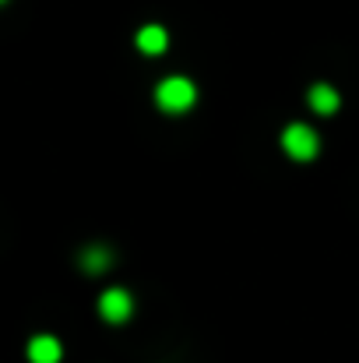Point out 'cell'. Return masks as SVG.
Returning a JSON list of instances; mask_svg holds the SVG:
<instances>
[{
  "mask_svg": "<svg viewBox=\"0 0 359 363\" xmlns=\"http://www.w3.org/2000/svg\"><path fill=\"white\" fill-rule=\"evenodd\" d=\"M155 99H159V106H162L166 113H187V110L194 106V99H198V89H194L187 78H166V82L159 85Z\"/></svg>",
  "mask_w": 359,
  "mask_h": 363,
  "instance_id": "obj_1",
  "label": "cell"
},
{
  "mask_svg": "<svg viewBox=\"0 0 359 363\" xmlns=\"http://www.w3.org/2000/svg\"><path fill=\"white\" fill-rule=\"evenodd\" d=\"M282 145L292 159H314L317 155V134L307 123H289L282 134Z\"/></svg>",
  "mask_w": 359,
  "mask_h": 363,
  "instance_id": "obj_2",
  "label": "cell"
},
{
  "mask_svg": "<svg viewBox=\"0 0 359 363\" xmlns=\"http://www.w3.org/2000/svg\"><path fill=\"white\" fill-rule=\"evenodd\" d=\"M130 311H134V300H130V293L127 289H106L103 293V300H99V314L106 318V321H127L130 318Z\"/></svg>",
  "mask_w": 359,
  "mask_h": 363,
  "instance_id": "obj_3",
  "label": "cell"
},
{
  "mask_svg": "<svg viewBox=\"0 0 359 363\" xmlns=\"http://www.w3.org/2000/svg\"><path fill=\"white\" fill-rule=\"evenodd\" d=\"M60 357H64V346L53 335H35L28 342V360L32 363H60Z\"/></svg>",
  "mask_w": 359,
  "mask_h": 363,
  "instance_id": "obj_4",
  "label": "cell"
},
{
  "mask_svg": "<svg viewBox=\"0 0 359 363\" xmlns=\"http://www.w3.org/2000/svg\"><path fill=\"white\" fill-rule=\"evenodd\" d=\"M137 46H141V53L159 57V53L169 46V32H166V28H159V25H144V28L137 32Z\"/></svg>",
  "mask_w": 359,
  "mask_h": 363,
  "instance_id": "obj_5",
  "label": "cell"
},
{
  "mask_svg": "<svg viewBox=\"0 0 359 363\" xmlns=\"http://www.w3.org/2000/svg\"><path fill=\"white\" fill-rule=\"evenodd\" d=\"M310 106H314L321 117H328V113L338 110V92L328 89V85H314V89H310Z\"/></svg>",
  "mask_w": 359,
  "mask_h": 363,
  "instance_id": "obj_6",
  "label": "cell"
},
{
  "mask_svg": "<svg viewBox=\"0 0 359 363\" xmlns=\"http://www.w3.org/2000/svg\"><path fill=\"white\" fill-rule=\"evenodd\" d=\"M81 264H85V272H103V268H110V250L106 247H89Z\"/></svg>",
  "mask_w": 359,
  "mask_h": 363,
  "instance_id": "obj_7",
  "label": "cell"
}]
</instances>
